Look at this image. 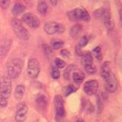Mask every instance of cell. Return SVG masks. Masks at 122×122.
Instances as JSON below:
<instances>
[{"instance_id": "obj_25", "label": "cell", "mask_w": 122, "mask_h": 122, "mask_svg": "<svg viewBox=\"0 0 122 122\" xmlns=\"http://www.w3.org/2000/svg\"><path fill=\"white\" fill-rule=\"evenodd\" d=\"M51 75H52V77L53 79H57L60 78V72L59 70V69L56 67V66H53L52 68V72H51Z\"/></svg>"}, {"instance_id": "obj_14", "label": "cell", "mask_w": 122, "mask_h": 122, "mask_svg": "<svg viewBox=\"0 0 122 122\" xmlns=\"http://www.w3.org/2000/svg\"><path fill=\"white\" fill-rule=\"evenodd\" d=\"M101 76L103 78V79H105L108 76L112 73V68H111V64L108 61H105V62L102 64V66L101 67Z\"/></svg>"}, {"instance_id": "obj_20", "label": "cell", "mask_w": 122, "mask_h": 122, "mask_svg": "<svg viewBox=\"0 0 122 122\" xmlns=\"http://www.w3.org/2000/svg\"><path fill=\"white\" fill-rule=\"evenodd\" d=\"M9 47H10V41L8 42L7 41H5L2 42V44H0V54L5 55L9 51Z\"/></svg>"}, {"instance_id": "obj_34", "label": "cell", "mask_w": 122, "mask_h": 122, "mask_svg": "<svg viewBox=\"0 0 122 122\" xmlns=\"http://www.w3.org/2000/svg\"><path fill=\"white\" fill-rule=\"evenodd\" d=\"M76 122H84L83 119H82V118H79V119L76 121Z\"/></svg>"}, {"instance_id": "obj_19", "label": "cell", "mask_w": 122, "mask_h": 122, "mask_svg": "<svg viewBox=\"0 0 122 122\" xmlns=\"http://www.w3.org/2000/svg\"><path fill=\"white\" fill-rule=\"evenodd\" d=\"M82 27L81 25L76 24V25H73L70 28V36L72 37H73V38L76 37L79 35V34L80 33V31L82 30Z\"/></svg>"}, {"instance_id": "obj_21", "label": "cell", "mask_w": 122, "mask_h": 122, "mask_svg": "<svg viewBox=\"0 0 122 122\" xmlns=\"http://www.w3.org/2000/svg\"><path fill=\"white\" fill-rule=\"evenodd\" d=\"M75 68H76V66L75 65H70V66H69L66 69V70L64 71V73H63V77L66 80H70V78H71V73L72 70H74Z\"/></svg>"}, {"instance_id": "obj_32", "label": "cell", "mask_w": 122, "mask_h": 122, "mask_svg": "<svg viewBox=\"0 0 122 122\" xmlns=\"http://www.w3.org/2000/svg\"><path fill=\"white\" fill-rule=\"evenodd\" d=\"M76 53H77L78 56H82V53L81 52V51H80V48H79L78 46L76 47Z\"/></svg>"}, {"instance_id": "obj_28", "label": "cell", "mask_w": 122, "mask_h": 122, "mask_svg": "<svg viewBox=\"0 0 122 122\" xmlns=\"http://www.w3.org/2000/svg\"><path fill=\"white\" fill-rule=\"evenodd\" d=\"M11 2V0H0V7L3 9H8Z\"/></svg>"}, {"instance_id": "obj_15", "label": "cell", "mask_w": 122, "mask_h": 122, "mask_svg": "<svg viewBox=\"0 0 122 122\" xmlns=\"http://www.w3.org/2000/svg\"><path fill=\"white\" fill-rule=\"evenodd\" d=\"M47 98L44 95H39L36 98V105L40 110L43 111L47 107Z\"/></svg>"}, {"instance_id": "obj_26", "label": "cell", "mask_w": 122, "mask_h": 122, "mask_svg": "<svg viewBox=\"0 0 122 122\" xmlns=\"http://www.w3.org/2000/svg\"><path fill=\"white\" fill-rule=\"evenodd\" d=\"M55 65H56V67H57L58 69H63L66 66V63H65L63 60H61L60 58H56L55 59Z\"/></svg>"}, {"instance_id": "obj_31", "label": "cell", "mask_w": 122, "mask_h": 122, "mask_svg": "<svg viewBox=\"0 0 122 122\" xmlns=\"http://www.w3.org/2000/svg\"><path fill=\"white\" fill-rule=\"evenodd\" d=\"M60 54L64 57H69L70 55V53L67 50H62V51H60Z\"/></svg>"}, {"instance_id": "obj_7", "label": "cell", "mask_w": 122, "mask_h": 122, "mask_svg": "<svg viewBox=\"0 0 122 122\" xmlns=\"http://www.w3.org/2000/svg\"><path fill=\"white\" fill-rule=\"evenodd\" d=\"M82 64L86 70V72L89 74H93L96 72L94 64H93V58L92 55L90 53H86L82 54Z\"/></svg>"}, {"instance_id": "obj_1", "label": "cell", "mask_w": 122, "mask_h": 122, "mask_svg": "<svg viewBox=\"0 0 122 122\" xmlns=\"http://www.w3.org/2000/svg\"><path fill=\"white\" fill-rule=\"evenodd\" d=\"M23 61L15 58L11 60L7 65V72L10 79H16L20 76L23 68Z\"/></svg>"}, {"instance_id": "obj_13", "label": "cell", "mask_w": 122, "mask_h": 122, "mask_svg": "<svg viewBox=\"0 0 122 122\" xmlns=\"http://www.w3.org/2000/svg\"><path fill=\"white\" fill-rule=\"evenodd\" d=\"M71 78L76 83L80 84L85 79V74L82 71L78 70L77 68H75L71 73Z\"/></svg>"}, {"instance_id": "obj_8", "label": "cell", "mask_w": 122, "mask_h": 122, "mask_svg": "<svg viewBox=\"0 0 122 122\" xmlns=\"http://www.w3.org/2000/svg\"><path fill=\"white\" fill-rule=\"evenodd\" d=\"M64 27L63 25L55 21H49L44 25V30L47 34L52 35L56 33H61L64 31Z\"/></svg>"}, {"instance_id": "obj_24", "label": "cell", "mask_w": 122, "mask_h": 122, "mask_svg": "<svg viewBox=\"0 0 122 122\" xmlns=\"http://www.w3.org/2000/svg\"><path fill=\"white\" fill-rule=\"evenodd\" d=\"M51 44H52V47L53 49L58 50V49H60L61 47H63L64 43H63V41H60V40H53L51 42Z\"/></svg>"}, {"instance_id": "obj_10", "label": "cell", "mask_w": 122, "mask_h": 122, "mask_svg": "<svg viewBox=\"0 0 122 122\" xmlns=\"http://www.w3.org/2000/svg\"><path fill=\"white\" fill-rule=\"evenodd\" d=\"M22 21L32 28H37L40 26V20L32 13H25L23 15Z\"/></svg>"}, {"instance_id": "obj_23", "label": "cell", "mask_w": 122, "mask_h": 122, "mask_svg": "<svg viewBox=\"0 0 122 122\" xmlns=\"http://www.w3.org/2000/svg\"><path fill=\"white\" fill-rule=\"evenodd\" d=\"M93 54L95 56L98 60H102V49L100 47H96L93 50Z\"/></svg>"}, {"instance_id": "obj_30", "label": "cell", "mask_w": 122, "mask_h": 122, "mask_svg": "<svg viewBox=\"0 0 122 122\" xmlns=\"http://www.w3.org/2000/svg\"><path fill=\"white\" fill-rule=\"evenodd\" d=\"M7 104H8V99L0 95V106L5 107L7 106Z\"/></svg>"}, {"instance_id": "obj_33", "label": "cell", "mask_w": 122, "mask_h": 122, "mask_svg": "<svg viewBox=\"0 0 122 122\" xmlns=\"http://www.w3.org/2000/svg\"><path fill=\"white\" fill-rule=\"evenodd\" d=\"M51 1V3L52 4V5L53 6H55L57 5V2H58V0H50Z\"/></svg>"}, {"instance_id": "obj_5", "label": "cell", "mask_w": 122, "mask_h": 122, "mask_svg": "<svg viewBox=\"0 0 122 122\" xmlns=\"http://www.w3.org/2000/svg\"><path fill=\"white\" fill-rule=\"evenodd\" d=\"M41 66L39 61L36 58H31L28 60V67H27V73L30 78H37L40 73Z\"/></svg>"}, {"instance_id": "obj_27", "label": "cell", "mask_w": 122, "mask_h": 122, "mask_svg": "<svg viewBox=\"0 0 122 122\" xmlns=\"http://www.w3.org/2000/svg\"><path fill=\"white\" fill-rule=\"evenodd\" d=\"M42 48H43V51H44L45 55L51 56L52 54V53H53L52 49H51V47H50L49 45H47V44H44L43 46H42Z\"/></svg>"}, {"instance_id": "obj_17", "label": "cell", "mask_w": 122, "mask_h": 122, "mask_svg": "<svg viewBox=\"0 0 122 122\" xmlns=\"http://www.w3.org/2000/svg\"><path fill=\"white\" fill-rule=\"evenodd\" d=\"M25 11V7L22 4L17 2L14 5L12 9H11V12H12L14 15H18L21 14L22 12H24Z\"/></svg>"}, {"instance_id": "obj_16", "label": "cell", "mask_w": 122, "mask_h": 122, "mask_svg": "<svg viewBox=\"0 0 122 122\" xmlns=\"http://www.w3.org/2000/svg\"><path fill=\"white\" fill-rule=\"evenodd\" d=\"M25 88L23 85H18L15 88V98L17 99V100H20L23 98L24 96V94H25Z\"/></svg>"}, {"instance_id": "obj_22", "label": "cell", "mask_w": 122, "mask_h": 122, "mask_svg": "<svg viewBox=\"0 0 122 122\" xmlns=\"http://www.w3.org/2000/svg\"><path fill=\"white\" fill-rule=\"evenodd\" d=\"M78 89V87H76L75 86L72 85H69L66 87V89L64 90V95L65 96H68V95H70V94L73 93V92H76V91Z\"/></svg>"}, {"instance_id": "obj_18", "label": "cell", "mask_w": 122, "mask_h": 122, "mask_svg": "<svg viewBox=\"0 0 122 122\" xmlns=\"http://www.w3.org/2000/svg\"><path fill=\"white\" fill-rule=\"evenodd\" d=\"M47 9H48L47 4L44 0H39V1H38L37 9L41 15H46V13H47Z\"/></svg>"}, {"instance_id": "obj_29", "label": "cell", "mask_w": 122, "mask_h": 122, "mask_svg": "<svg viewBox=\"0 0 122 122\" xmlns=\"http://www.w3.org/2000/svg\"><path fill=\"white\" fill-rule=\"evenodd\" d=\"M88 41H89V39L86 36H83L81 39L79 41V47H83L88 44Z\"/></svg>"}, {"instance_id": "obj_9", "label": "cell", "mask_w": 122, "mask_h": 122, "mask_svg": "<svg viewBox=\"0 0 122 122\" xmlns=\"http://www.w3.org/2000/svg\"><path fill=\"white\" fill-rule=\"evenodd\" d=\"M28 112V108L25 102H21L18 104L16 108L15 113V121L16 122H24L27 117V114Z\"/></svg>"}, {"instance_id": "obj_2", "label": "cell", "mask_w": 122, "mask_h": 122, "mask_svg": "<svg viewBox=\"0 0 122 122\" xmlns=\"http://www.w3.org/2000/svg\"><path fill=\"white\" fill-rule=\"evenodd\" d=\"M11 27L16 36L23 41L28 40L30 37V34L24 26L22 25L21 22L16 18H13L11 21Z\"/></svg>"}, {"instance_id": "obj_6", "label": "cell", "mask_w": 122, "mask_h": 122, "mask_svg": "<svg viewBox=\"0 0 122 122\" xmlns=\"http://www.w3.org/2000/svg\"><path fill=\"white\" fill-rule=\"evenodd\" d=\"M54 105L56 109V121L60 122L65 115L64 101L60 95H56L54 98Z\"/></svg>"}, {"instance_id": "obj_12", "label": "cell", "mask_w": 122, "mask_h": 122, "mask_svg": "<svg viewBox=\"0 0 122 122\" xmlns=\"http://www.w3.org/2000/svg\"><path fill=\"white\" fill-rule=\"evenodd\" d=\"M84 92L89 95L96 94L98 89V82L96 80H89L87 81L83 87Z\"/></svg>"}, {"instance_id": "obj_3", "label": "cell", "mask_w": 122, "mask_h": 122, "mask_svg": "<svg viewBox=\"0 0 122 122\" xmlns=\"http://www.w3.org/2000/svg\"><path fill=\"white\" fill-rule=\"evenodd\" d=\"M67 15L70 21H89L90 20V15L88 11L83 9H75L70 11Z\"/></svg>"}, {"instance_id": "obj_4", "label": "cell", "mask_w": 122, "mask_h": 122, "mask_svg": "<svg viewBox=\"0 0 122 122\" xmlns=\"http://www.w3.org/2000/svg\"><path fill=\"white\" fill-rule=\"evenodd\" d=\"M11 93V81L9 76H2L0 79V95L9 98Z\"/></svg>"}, {"instance_id": "obj_11", "label": "cell", "mask_w": 122, "mask_h": 122, "mask_svg": "<svg viewBox=\"0 0 122 122\" xmlns=\"http://www.w3.org/2000/svg\"><path fill=\"white\" fill-rule=\"evenodd\" d=\"M105 87L107 91L110 93L115 92L117 89V80L113 72L111 73L108 77L105 79Z\"/></svg>"}]
</instances>
